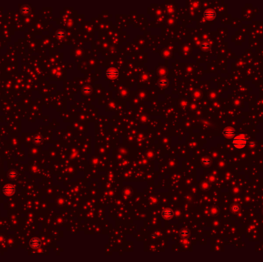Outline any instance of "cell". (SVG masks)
Masks as SVG:
<instances>
[{
	"mask_svg": "<svg viewBox=\"0 0 263 262\" xmlns=\"http://www.w3.org/2000/svg\"><path fill=\"white\" fill-rule=\"evenodd\" d=\"M248 143V137L245 134H238L233 138L232 145L235 149H243Z\"/></svg>",
	"mask_w": 263,
	"mask_h": 262,
	"instance_id": "cell-1",
	"label": "cell"
},
{
	"mask_svg": "<svg viewBox=\"0 0 263 262\" xmlns=\"http://www.w3.org/2000/svg\"><path fill=\"white\" fill-rule=\"evenodd\" d=\"M2 192L7 196H12L16 192V188L12 185H6L2 188Z\"/></svg>",
	"mask_w": 263,
	"mask_h": 262,
	"instance_id": "cell-2",
	"label": "cell"
},
{
	"mask_svg": "<svg viewBox=\"0 0 263 262\" xmlns=\"http://www.w3.org/2000/svg\"><path fill=\"white\" fill-rule=\"evenodd\" d=\"M222 134H223L224 136L228 138H233L236 135L235 129H234L233 128H231V127L225 128V129L222 131Z\"/></svg>",
	"mask_w": 263,
	"mask_h": 262,
	"instance_id": "cell-3",
	"label": "cell"
},
{
	"mask_svg": "<svg viewBox=\"0 0 263 262\" xmlns=\"http://www.w3.org/2000/svg\"><path fill=\"white\" fill-rule=\"evenodd\" d=\"M29 245H30L32 248L37 249L40 247L41 245V241L38 238H36V237H34L32 238L30 241H29Z\"/></svg>",
	"mask_w": 263,
	"mask_h": 262,
	"instance_id": "cell-4",
	"label": "cell"
},
{
	"mask_svg": "<svg viewBox=\"0 0 263 262\" xmlns=\"http://www.w3.org/2000/svg\"><path fill=\"white\" fill-rule=\"evenodd\" d=\"M204 16L206 17V18H207L212 19V18H214L216 16V12H214L213 10H212V9H208V10L205 12Z\"/></svg>",
	"mask_w": 263,
	"mask_h": 262,
	"instance_id": "cell-5",
	"label": "cell"
},
{
	"mask_svg": "<svg viewBox=\"0 0 263 262\" xmlns=\"http://www.w3.org/2000/svg\"><path fill=\"white\" fill-rule=\"evenodd\" d=\"M9 177H10V178H14L16 177V173L15 172H10V173H9Z\"/></svg>",
	"mask_w": 263,
	"mask_h": 262,
	"instance_id": "cell-6",
	"label": "cell"
}]
</instances>
